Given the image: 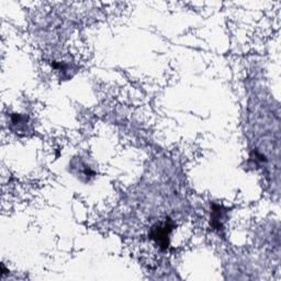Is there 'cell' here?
I'll return each mask as SVG.
<instances>
[{
    "label": "cell",
    "mask_w": 281,
    "mask_h": 281,
    "mask_svg": "<svg viewBox=\"0 0 281 281\" xmlns=\"http://www.w3.org/2000/svg\"><path fill=\"white\" fill-rule=\"evenodd\" d=\"M171 231V226L166 222L165 224H161L153 228L152 237L157 242L158 245L166 247L168 245V236Z\"/></svg>",
    "instance_id": "1"
}]
</instances>
